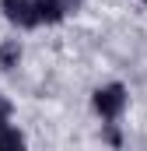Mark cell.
<instances>
[{"instance_id": "6da1fadb", "label": "cell", "mask_w": 147, "mask_h": 151, "mask_svg": "<svg viewBox=\"0 0 147 151\" xmlns=\"http://www.w3.org/2000/svg\"><path fill=\"white\" fill-rule=\"evenodd\" d=\"M91 102H95V113L102 119H119L126 109V88L123 84H102Z\"/></svg>"}, {"instance_id": "7a4b0ae2", "label": "cell", "mask_w": 147, "mask_h": 151, "mask_svg": "<svg viewBox=\"0 0 147 151\" xmlns=\"http://www.w3.org/2000/svg\"><path fill=\"white\" fill-rule=\"evenodd\" d=\"M0 11H4V18H7L11 25H18V28H35V25H39L35 0H4Z\"/></svg>"}, {"instance_id": "3957f363", "label": "cell", "mask_w": 147, "mask_h": 151, "mask_svg": "<svg viewBox=\"0 0 147 151\" xmlns=\"http://www.w3.org/2000/svg\"><path fill=\"white\" fill-rule=\"evenodd\" d=\"M35 7H39V21H46V25H56L67 14V0H35Z\"/></svg>"}, {"instance_id": "277c9868", "label": "cell", "mask_w": 147, "mask_h": 151, "mask_svg": "<svg viewBox=\"0 0 147 151\" xmlns=\"http://www.w3.org/2000/svg\"><path fill=\"white\" fill-rule=\"evenodd\" d=\"M25 148V134L14 130L11 123H0V151H18Z\"/></svg>"}, {"instance_id": "5b68a950", "label": "cell", "mask_w": 147, "mask_h": 151, "mask_svg": "<svg viewBox=\"0 0 147 151\" xmlns=\"http://www.w3.org/2000/svg\"><path fill=\"white\" fill-rule=\"evenodd\" d=\"M18 60H21V46L11 39V42H4L0 46V70H11V67H18Z\"/></svg>"}, {"instance_id": "8992f818", "label": "cell", "mask_w": 147, "mask_h": 151, "mask_svg": "<svg viewBox=\"0 0 147 151\" xmlns=\"http://www.w3.org/2000/svg\"><path fill=\"white\" fill-rule=\"evenodd\" d=\"M0 123H11V102L0 99Z\"/></svg>"}, {"instance_id": "52a82bcc", "label": "cell", "mask_w": 147, "mask_h": 151, "mask_svg": "<svg viewBox=\"0 0 147 151\" xmlns=\"http://www.w3.org/2000/svg\"><path fill=\"white\" fill-rule=\"evenodd\" d=\"M77 4H81V0H67V7H77Z\"/></svg>"}, {"instance_id": "ba28073f", "label": "cell", "mask_w": 147, "mask_h": 151, "mask_svg": "<svg viewBox=\"0 0 147 151\" xmlns=\"http://www.w3.org/2000/svg\"><path fill=\"white\" fill-rule=\"evenodd\" d=\"M144 4H147V0H144Z\"/></svg>"}]
</instances>
